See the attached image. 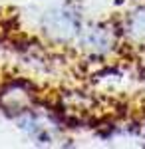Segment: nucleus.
Masks as SVG:
<instances>
[{
    "instance_id": "obj_1",
    "label": "nucleus",
    "mask_w": 145,
    "mask_h": 149,
    "mask_svg": "<svg viewBox=\"0 0 145 149\" xmlns=\"http://www.w3.org/2000/svg\"><path fill=\"white\" fill-rule=\"evenodd\" d=\"M127 34L135 40H145V8H139L131 14L127 24Z\"/></svg>"
}]
</instances>
